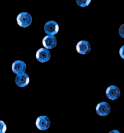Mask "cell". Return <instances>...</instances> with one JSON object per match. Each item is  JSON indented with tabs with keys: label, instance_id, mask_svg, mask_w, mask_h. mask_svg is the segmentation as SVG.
Masks as SVG:
<instances>
[{
	"label": "cell",
	"instance_id": "1",
	"mask_svg": "<svg viewBox=\"0 0 124 133\" xmlns=\"http://www.w3.org/2000/svg\"><path fill=\"white\" fill-rule=\"evenodd\" d=\"M18 24L20 26L26 27L31 23L32 19L31 15L26 12H23L19 14L17 18Z\"/></svg>",
	"mask_w": 124,
	"mask_h": 133
},
{
	"label": "cell",
	"instance_id": "4",
	"mask_svg": "<svg viewBox=\"0 0 124 133\" xmlns=\"http://www.w3.org/2000/svg\"><path fill=\"white\" fill-rule=\"evenodd\" d=\"M36 56L37 59L40 62L44 63L48 61L50 57L49 51L44 48H41L37 52Z\"/></svg>",
	"mask_w": 124,
	"mask_h": 133
},
{
	"label": "cell",
	"instance_id": "9",
	"mask_svg": "<svg viewBox=\"0 0 124 133\" xmlns=\"http://www.w3.org/2000/svg\"><path fill=\"white\" fill-rule=\"evenodd\" d=\"M43 44L44 46L47 49H52L54 48L57 44V40L53 36L47 35L43 39Z\"/></svg>",
	"mask_w": 124,
	"mask_h": 133
},
{
	"label": "cell",
	"instance_id": "13",
	"mask_svg": "<svg viewBox=\"0 0 124 133\" xmlns=\"http://www.w3.org/2000/svg\"><path fill=\"white\" fill-rule=\"evenodd\" d=\"M119 34L121 36L124 38V24L122 25L119 30Z\"/></svg>",
	"mask_w": 124,
	"mask_h": 133
},
{
	"label": "cell",
	"instance_id": "6",
	"mask_svg": "<svg viewBox=\"0 0 124 133\" xmlns=\"http://www.w3.org/2000/svg\"><path fill=\"white\" fill-rule=\"evenodd\" d=\"M110 110V106L107 103L105 102L99 103L96 107V111L97 113L101 116L107 115L109 113Z\"/></svg>",
	"mask_w": 124,
	"mask_h": 133
},
{
	"label": "cell",
	"instance_id": "10",
	"mask_svg": "<svg viewBox=\"0 0 124 133\" xmlns=\"http://www.w3.org/2000/svg\"><path fill=\"white\" fill-rule=\"evenodd\" d=\"M76 49L80 54H84L88 53L91 50L90 45L88 42L82 40L78 42L76 46Z\"/></svg>",
	"mask_w": 124,
	"mask_h": 133
},
{
	"label": "cell",
	"instance_id": "12",
	"mask_svg": "<svg viewBox=\"0 0 124 133\" xmlns=\"http://www.w3.org/2000/svg\"><path fill=\"white\" fill-rule=\"evenodd\" d=\"M0 133H4L6 130V125L5 123L2 121H0Z\"/></svg>",
	"mask_w": 124,
	"mask_h": 133
},
{
	"label": "cell",
	"instance_id": "2",
	"mask_svg": "<svg viewBox=\"0 0 124 133\" xmlns=\"http://www.w3.org/2000/svg\"><path fill=\"white\" fill-rule=\"evenodd\" d=\"M45 31L47 34L53 36L56 34L59 30V27L55 22L51 21L47 22L44 26Z\"/></svg>",
	"mask_w": 124,
	"mask_h": 133
},
{
	"label": "cell",
	"instance_id": "7",
	"mask_svg": "<svg viewBox=\"0 0 124 133\" xmlns=\"http://www.w3.org/2000/svg\"><path fill=\"white\" fill-rule=\"evenodd\" d=\"M106 95L110 99L114 100L117 99L119 96L120 91L116 86L111 85L107 89Z\"/></svg>",
	"mask_w": 124,
	"mask_h": 133
},
{
	"label": "cell",
	"instance_id": "11",
	"mask_svg": "<svg viewBox=\"0 0 124 133\" xmlns=\"http://www.w3.org/2000/svg\"><path fill=\"white\" fill-rule=\"evenodd\" d=\"M78 5L82 7L88 6L90 3L91 0H76Z\"/></svg>",
	"mask_w": 124,
	"mask_h": 133
},
{
	"label": "cell",
	"instance_id": "3",
	"mask_svg": "<svg viewBox=\"0 0 124 133\" xmlns=\"http://www.w3.org/2000/svg\"><path fill=\"white\" fill-rule=\"evenodd\" d=\"M50 121L46 116H40L38 117L36 122L37 128L40 130H45L47 129L50 125Z\"/></svg>",
	"mask_w": 124,
	"mask_h": 133
},
{
	"label": "cell",
	"instance_id": "5",
	"mask_svg": "<svg viewBox=\"0 0 124 133\" xmlns=\"http://www.w3.org/2000/svg\"><path fill=\"white\" fill-rule=\"evenodd\" d=\"M16 85L20 87L27 85L29 82V78L28 75L25 73L17 75L15 79Z\"/></svg>",
	"mask_w": 124,
	"mask_h": 133
},
{
	"label": "cell",
	"instance_id": "8",
	"mask_svg": "<svg viewBox=\"0 0 124 133\" xmlns=\"http://www.w3.org/2000/svg\"><path fill=\"white\" fill-rule=\"evenodd\" d=\"M26 69V65L23 61L18 60L15 61L12 65L13 71L15 74H19L24 73Z\"/></svg>",
	"mask_w": 124,
	"mask_h": 133
},
{
	"label": "cell",
	"instance_id": "14",
	"mask_svg": "<svg viewBox=\"0 0 124 133\" xmlns=\"http://www.w3.org/2000/svg\"><path fill=\"white\" fill-rule=\"evenodd\" d=\"M119 54L121 57L124 59V45L121 48L119 51Z\"/></svg>",
	"mask_w": 124,
	"mask_h": 133
}]
</instances>
